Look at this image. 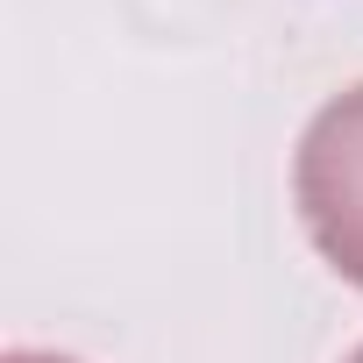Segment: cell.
<instances>
[{
    "instance_id": "obj_1",
    "label": "cell",
    "mask_w": 363,
    "mask_h": 363,
    "mask_svg": "<svg viewBox=\"0 0 363 363\" xmlns=\"http://www.w3.org/2000/svg\"><path fill=\"white\" fill-rule=\"evenodd\" d=\"M292 207L320 264L363 292V86H342L299 128Z\"/></svg>"
},
{
    "instance_id": "obj_2",
    "label": "cell",
    "mask_w": 363,
    "mask_h": 363,
    "mask_svg": "<svg viewBox=\"0 0 363 363\" xmlns=\"http://www.w3.org/2000/svg\"><path fill=\"white\" fill-rule=\"evenodd\" d=\"M0 363H79V356H57V349H8Z\"/></svg>"
},
{
    "instance_id": "obj_3",
    "label": "cell",
    "mask_w": 363,
    "mask_h": 363,
    "mask_svg": "<svg viewBox=\"0 0 363 363\" xmlns=\"http://www.w3.org/2000/svg\"><path fill=\"white\" fill-rule=\"evenodd\" d=\"M349 363H363V349H356V356H349Z\"/></svg>"
}]
</instances>
